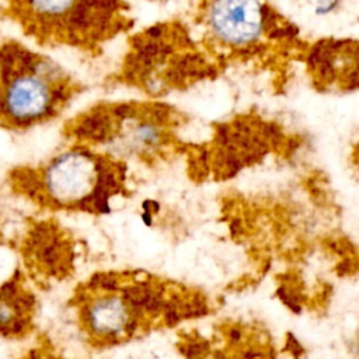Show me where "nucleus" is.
<instances>
[{"label":"nucleus","instance_id":"obj_13","mask_svg":"<svg viewBox=\"0 0 359 359\" xmlns=\"http://www.w3.org/2000/svg\"><path fill=\"white\" fill-rule=\"evenodd\" d=\"M351 158H352V164L359 170V140L353 144L352 151H351Z\"/></svg>","mask_w":359,"mask_h":359},{"label":"nucleus","instance_id":"obj_4","mask_svg":"<svg viewBox=\"0 0 359 359\" xmlns=\"http://www.w3.org/2000/svg\"><path fill=\"white\" fill-rule=\"evenodd\" d=\"M202 46L224 67L275 70L302 59L309 43L271 0H191Z\"/></svg>","mask_w":359,"mask_h":359},{"label":"nucleus","instance_id":"obj_10","mask_svg":"<svg viewBox=\"0 0 359 359\" xmlns=\"http://www.w3.org/2000/svg\"><path fill=\"white\" fill-rule=\"evenodd\" d=\"M300 63L318 93L351 94L359 90V39L318 38L307 43Z\"/></svg>","mask_w":359,"mask_h":359},{"label":"nucleus","instance_id":"obj_15","mask_svg":"<svg viewBox=\"0 0 359 359\" xmlns=\"http://www.w3.org/2000/svg\"><path fill=\"white\" fill-rule=\"evenodd\" d=\"M1 244H4V234H3V230H1V227H0V245Z\"/></svg>","mask_w":359,"mask_h":359},{"label":"nucleus","instance_id":"obj_12","mask_svg":"<svg viewBox=\"0 0 359 359\" xmlns=\"http://www.w3.org/2000/svg\"><path fill=\"white\" fill-rule=\"evenodd\" d=\"M17 359H77L65 353L43 331H38Z\"/></svg>","mask_w":359,"mask_h":359},{"label":"nucleus","instance_id":"obj_16","mask_svg":"<svg viewBox=\"0 0 359 359\" xmlns=\"http://www.w3.org/2000/svg\"><path fill=\"white\" fill-rule=\"evenodd\" d=\"M146 1H151V3H164V1H168V0H146Z\"/></svg>","mask_w":359,"mask_h":359},{"label":"nucleus","instance_id":"obj_14","mask_svg":"<svg viewBox=\"0 0 359 359\" xmlns=\"http://www.w3.org/2000/svg\"><path fill=\"white\" fill-rule=\"evenodd\" d=\"M349 349H351V352H352V356L356 358V359H359V331L356 332V335H355V338H353L352 345L349 346Z\"/></svg>","mask_w":359,"mask_h":359},{"label":"nucleus","instance_id":"obj_2","mask_svg":"<svg viewBox=\"0 0 359 359\" xmlns=\"http://www.w3.org/2000/svg\"><path fill=\"white\" fill-rule=\"evenodd\" d=\"M10 192L41 212L104 216L118 199L129 198V164L80 143L36 164H17L6 172Z\"/></svg>","mask_w":359,"mask_h":359},{"label":"nucleus","instance_id":"obj_6","mask_svg":"<svg viewBox=\"0 0 359 359\" xmlns=\"http://www.w3.org/2000/svg\"><path fill=\"white\" fill-rule=\"evenodd\" d=\"M0 18L41 48L72 49L88 57L135 25L128 0H0Z\"/></svg>","mask_w":359,"mask_h":359},{"label":"nucleus","instance_id":"obj_5","mask_svg":"<svg viewBox=\"0 0 359 359\" xmlns=\"http://www.w3.org/2000/svg\"><path fill=\"white\" fill-rule=\"evenodd\" d=\"M224 67L202 46L181 20H165L128 36L126 49L109 86L133 88L146 98L161 100L210 81Z\"/></svg>","mask_w":359,"mask_h":359},{"label":"nucleus","instance_id":"obj_3","mask_svg":"<svg viewBox=\"0 0 359 359\" xmlns=\"http://www.w3.org/2000/svg\"><path fill=\"white\" fill-rule=\"evenodd\" d=\"M187 116L161 100H101L66 119L60 136L147 168L184 156Z\"/></svg>","mask_w":359,"mask_h":359},{"label":"nucleus","instance_id":"obj_1","mask_svg":"<svg viewBox=\"0 0 359 359\" xmlns=\"http://www.w3.org/2000/svg\"><path fill=\"white\" fill-rule=\"evenodd\" d=\"M67 307L93 351L123 346L209 311L208 299L146 269H97L72 289Z\"/></svg>","mask_w":359,"mask_h":359},{"label":"nucleus","instance_id":"obj_9","mask_svg":"<svg viewBox=\"0 0 359 359\" xmlns=\"http://www.w3.org/2000/svg\"><path fill=\"white\" fill-rule=\"evenodd\" d=\"M21 268L36 289L72 278L80 254L79 240L56 217H29L17 243Z\"/></svg>","mask_w":359,"mask_h":359},{"label":"nucleus","instance_id":"obj_17","mask_svg":"<svg viewBox=\"0 0 359 359\" xmlns=\"http://www.w3.org/2000/svg\"><path fill=\"white\" fill-rule=\"evenodd\" d=\"M212 359V358H210ZM215 359H219V358H215ZM220 359H227V358H220Z\"/></svg>","mask_w":359,"mask_h":359},{"label":"nucleus","instance_id":"obj_11","mask_svg":"<svg viewBox=\"0 0 359 359\" xmlns=\"http://www.w3.org/2000/svg\"><path fill=\"white\" fill-rule=\"evenodd\" d=\"M21 266L0 282V338L25 342L38 332L39 300Z\"/></svg>","mask_w":359,"mask_h":359},{"label":"nucleus","instance_id":"obj_8","mask_svg":"<svg viewBox=\"0 0 359 359\" xmlns=\"http://www.w3.org/2000/svg\"><path fill=\"white\" fill-rule=\"evenodd\" d=\"M292 140L278 121L250 111L217 122L206 142L188 144L184 157L195 181H226L285 153Z\"/></svg>","mask_w":359,"mask_h":359},{"label":"nucleus","instance_id":"obj_7","mask_svg":"<svg viewBox=\"0 0 359 359\" xmlns=\"http://www.w3.org/2000/svg\"><path fill=\"white\" fill-rule=\"evenodd\" d=\"M86 83L18 39L0 42V129L24 133L65 114Z\"/></svg>","mask_w":359,"mask_h":359}]
</instances>
